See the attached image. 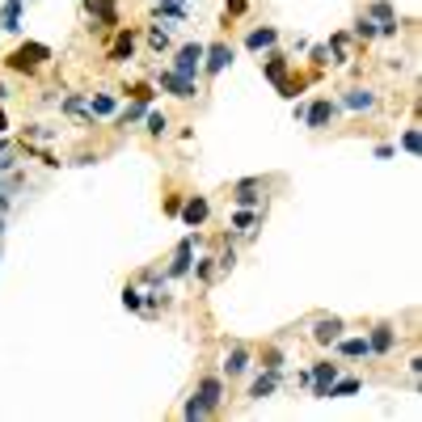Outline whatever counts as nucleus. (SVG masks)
Masks as SVG:
<instances>
[{"label":"nucleus","instance_id":"obj_24","mask_svg":"<svg viewBox=\"0 0 422 422\" xmlns=\"http://www.w3.org/2000/svg\"><path fill=\"white\" fill-rule=\"evenodd\" d=\"M207 414H216V410H211V405H207L199 393H194V397L186 401V410H182V418H207Z\"/></svg>","mask_w":422,"mask_h":422},{"label":"nucleus","instance_id":"obj_21","mask_svg":"<svg viewBox=\"0 0 422 422\" xmlns=\"http://www.w3.org/2000/svg\"><path fill=\"white\" fill-rule=\"evenodd\" d=\"M148 47H152V51H169V47H174L169 30H165V26H152V30H148Z\"/></svg>","mask_w":422,"mask_h":422},{"label":"nucleus","instance_id":"obj_2","mask_svg":"<svg viewBox=\"0 0 422 422\" xmlns=\"http://www.w3.org/2000/svg\"><path fill=\"white\" fill-rule=\"evenodd\" d=\"M199 68H203V42H182V47H178V56H174V72L194 81Z\"/></svg>","mask_w":422,"mask_h":422},{"label":"nucleus","instance_id":"obj_25","mask_svg":"<svg viewBox=\"0 0 422 422\" xmlns=\"http://www.w3.org/2000/svg\"><path fill=\"white\" fill-rule=\"evenodd\" d=\"M359 389H363V380H334L326 397H351V393H359Z\"/></svg>","mask_w":422,"mask_h":422},{"label":"nucleus","instance_id":"obj_23","mask_svg":"<svg viewBox=\"0 0 422 422\" xmlns=\"http://www.w3.org/2000/svg\"><path fill=\"white\" fill-rule=\"evenodd\" d=\"M144 119H148V135H165L169 131V115L165 110H148Z\"/></svg>","mask_w":422,"mask_h":422},{"label":"nucleus","instance_id":"obj_15","mask_svg":"<svg viewBox=\"0 0 422 422\" xmlns=\"http://www.w3.org/2000/svg\"><path fill=\"white\" fill-rule=\"evenodd\" d=\"M245 367H249V351H245V346H233L228 359H224V376L237 380V376H245Z\"/></svg>","mask_w":422,"mask_h":422},{"label":"nucleus","instance_id":"obj_34","mask_svg":"<svg viewBox=\"0 0 422 422\" xmlns=\"http://www.w3.org/2000/svg\"><path fill=\"white\" fill-rule=\"evenodd\" d=\"M5 127H9V123H5V115H0V131H5Z\"/></svg>","mask_w":422,"mask_h":422},{"label":"nucleus","instance_id":"obj_29","mask_svg":"<svg viewBox=\"0 0 422 422\" xmlns=\"http://www.w3.org/2000/svg\"><path fill=\"white\" fill-rule=\"evenodd\" d=\"M262 367H283V355L275 346H267V351H262Z\"/></svg>","mask_w":422,"mask_h":422},{"label":"nucleus","instance_id":"obj_33","mask_svg":"<svg viewBox=\"0 0 422 422\" xmlns=\"http://www.w3.org/2000/svg\"><path fill=\"white\" fill-rule=\"evenodd\" d=\"M0 152H9V140H0Z\"/></svg>","mask_w":422,"mask_h":422},{"label":"nucleus","instance_id":"obj_13","mask_svg":"<svg viewBox=\"0 0 422 422\" xmlns=\"http://www.w3.org/2000/svg\"><path fill=\"white\" fill-rule=\"evenodd\" d=\"M342 106H346V110H376V93L372 89H346Z\"/></svg>","mask_w":422,"mask_h":422},{"label":"nucleus","instance_id":"obj_27","mask_svg":"<svg viewBox=\"0 0 422 422\" xmlns=\"http://www.w3.org/2000/svg\"><path fill=\"white\" fill-rule=\"evenodd\" d=\"M351 34H355V38H363V42H367V38H376V22H372V17H359Z\"/></svg>","mask_w":422,"mask_h":422},{"label":"nucleus","instance_id":"obj_11","mask_svg":"<svg viewBox=\"0 0 422 422\" xmlns=\"http://www.w3.org/2000/svg\"><path fill=\"white\" fill-rule=\"evenodd\" d=\"M367 346H372V355H389V351L397 346V330H393V326H372Z\"/></svg>","mask_w":422,"mask_h":422},{"label":"nucleus","instance_id":"obj_10","mask_svg":"<svg viewBox=\"0 0 422 422\" xmlns=\"http://www.w3.org/2000/svg\"><path fill=\"white\" fill-rule=\"evenodd\" d=\"M279 380H283V372H279V367H267V372H262V376L249 385V401H262V397H271V393L279 389Z\"/></svg>","mask_w":422,"mask_h":422},{"label":"nucleus","instance_id":"obj_20","mask_svg":"<svg viewBox=\"0 0 422 422\" xmlns=\"http://www.w3.org/2000/svg\"><path fill=\"white\" fill-rule=\"evenodd\" d=\"M115 93H97V97H89V115H115Z\"/></svg>","mask_w":422,"mask_h":422},{"label":"nucleus","instance_id":"obj_4","mask_svg":"<svg viewBox=\"0 0 422 422\" xmlns=\"http://www.w3.org/2000/svg\"><path fill=\"white\" fill-rule=\"evenodd\" d=\"M156 85H161L165 93H174V97H182V101H190V97L199 93V85H194L190 76H178L174 68H165V72H156Z\"/></svg>","mask_w":422,"mask_h":422},{"label":"nucleus","instance_id":"obj_12","mask_svg":"<svg viewBox=\"0 0 422 422\" xmlns=\"http://www.w3.org/2000/svg\"><path fill=\"white\" fill-rule=\"evenodd\" d=\"M207 216H211V207H207V199H199V194H194V199H190V203L182 207V220H186L190 228H199V224H207Z\"/></svg>","mask_w":422,"mask_h":422},{"label":"nucleus","instance_id":"obj_6","mask_svg":"<svg viewBox=\"0 0 422 422\" xmlns=\"http://www.w3.org/2000/svg\"><path fill=\"white\" fill-rule=\"evenodd\" d=\"M203 60H207L203 68H207L211 76H220V72L233 64V47H228V42H211V47H203Z\"/></svg>","mask_w":422,"mask_h":422},{"label":"nucleus","instance_id":"obj_14","mask_svg":"<svg viewBox=\"0 0 422 422\" xmlns=\"http://www.w3.org/2000/svg\"><path fill=\"white\" fill-rule=\"evenodd\" d=\"M279 42V30L275 26H262V30H249V38H245V47L249 51H271Z\"/></svg>","mask_w":422,"mask_h":422},{"label":"nucleus","instance_id":"obj_1","mask_svg":"<svg viewBox=\"0 0 422 422\" xmlns=\"http://www.w3.org/2000/svg\"><path fill=\"white\" fill-rule=\"evenodd\" d=\"M47 60H51V47H42V42H26V47H17L13 56H9V68L30 76V72H38Z\"/></svg>","mask_w":422,"mask_h":422},{"label":"nucleus","instance_id":"obj_18","mask_svg":"<svg viewBox=\"0 0 422 422\" xmlns=\"http://www.w3.org/2000/svg\"><path fill=\"white\" fill-rule=\"evenodd\" d=\"M131 51H135V34H131V30H119L115 47H110V60L123 64V60H131Z\"/></svg>","mask_w":422,"mask_h":422},{"label":"nucleus","instance_id":"obj_35","mask_svg":"<svg viewBox=\"0 0 422 422\" xmlns=\"http://www.w3.org/2000/svg\"><path fill=\"white\" fill-rule=\"evenodd\" d=\"M0 233H5V224H0Z\"/></svg>","mask_w":422,"mask_h":422},{"label":"nucleus","instance_id":"obj_8","mask_svg":"<svg viewBox=\"0 0 422 422\" xmlns=\"http://www.w3.org/2000/svg\"><path fill=\"white\" fill-rule=\"evenodd\" d=\"M334 115H338V106L321 97V101H312V106H308V115H304V123H308L312 131H321V127H330V123H334Z\"/></svg>","mask_w":422,"mask_h":422},{"label":"nucleus","instance_id":"obj_9","mask_svg":"<svg viewBox=\"0 0 422 422\" xmlns=\"http://www.w3.org/2000/svg\"><path fill=\"white\" fill-rule=\"evenodd\" d=\"M367 13H372V22H376V34H397V13H393V5H389V0H376V5L372 9H367Z\"/></svg>","mask_w":422,"mask_h":422},{"label":"nucleus","instance_id":"obj_31","mask_svg":"<svg viewBox=\"0 0 422 422\" xmlns=\"http://www.w3.org/2000/svg\"><path fill=\"white\" fill-rule=\"evenodd\" d=\"M224 13H233V17H237V13H245V0H228V9H224Z\"/></svg>","mask_w":422,"mask_h":422},{"label":"nucleus","instance_id":"obj_3","mask_svg":"<svg viewBox=\"0 0 422 422\" xmlns=\"http://www.w3.org/2000/svg\"><path fill=\"white\" fill-rule=\"evenodd\" d=\"M334 380H338V363L321 359V363H312V367H308V389H312V397H326Z\"/></svg>","mask_w":422,"mask_h":422},{"label":"nucleus","instance_id":"obj_28","mask_svg":"<svg viewBox=\"0 0 422 422\" xmlns=\"http://www.w3.org/2000/svg\"><path fill=\"white\" fill-rule=\"evenodd\" d=\"M123 304H127L131 312H140V308H144V292H140V287H123Z\"/></svg>","mask_w":422,"mask_h":422},{"label":"nucleus","instance_id":"obj_16","mask_svg":"<svg viewBox=\"0 0 422 422\" xmlns=\"http://www.w3.org/2000/svg\"><path fill=\"white\" fill-rule=\"evenodd\" d=\"M334 346H338V355H342V359H367V355H372L367 338H338Z\"/></svg>","mask_w":422,"mask_h":422},{"label":"nucleus","instance_id":"obj_7","mask_svg":"<svg viewBox=\"0 0 422 422\" xmlns=\"http://www.w3.org/2000/svg\"><path fill=\"white\" fill-rule=\"evenodd\" d=\"M194 245H199V237H194V233H190V237H182V245H178L174 262H169V271H165V279H182V275L190 271V253H194Z\"/></svg>","mask_w":422,"mask_h":422},{"label":"nucleus","instance_id":"obj_17","mask_svg":"<svg viewBox=\"0 0 422 422\" xmlns=\"http://www.w3.org/2000/svg\"><path fill=\"white\" fill-rule=\"evenodd\" d=\"M199 397H203L211 410H216V405L224 401V380H220V376H207V380L199 385Z\"/></svg>","mask_w":422,"mask_h":422},{"label":"nucleus","instance_id":"obj_32","mask_svg":"<svg viewBox=\"0 0 422 422\" xmlns=\"http://www.w3.org/2000/svg\"><path fill=\"white\" fill-rule=\"evenodd\" d=\"M5 97H9V89H5V85H0V101H5Z\"/></svg>","mask_w":422,"mask_h":422},{"label":"nucleus","instance_id":"obj_5","mask_svg":"<svg viewBox=\"0 0 422 422\" xmlns=\"http://www.w3.org/2000/svg\"><path fill=\"white\" fill-rule=\"evenodd\" d=\"M342 316H316V321H312V342L316 346H334L338 338H342Z\"/></svg>","mask_w":422,"mask_h":422},{"label":"nucleus","instance_id":"obj_30","mask_svg":"<svg viewBox=\"0 0 422 422\" xmlns=\"http://www.w3.org/2000/svg\"><path fill=\"white\" fill-rule=\"evenodd\" d=\"M401 148H405V152H410V156H414V152H418V131H414V127H410V131H405V135H401Z\"/></svg>","mask_w":422,"mask_h":422},{"label":"nucleus","instance_id":"obj_26","mask_svg":"<svg viewBox=\"0 0 422 422\" xmlns=\"http://www.w3.org/2000/svg\"><path fill=\"white\" fill-rule=\"evenodd\" d=\"M267 76L279 85V81L287 76V60H283V56H271V60H267Z\"/></svg>","mask_w":422,"mask_h":422},{"label":"nucleus","instance_id":"obj_22","mask_svg":"<svg viewBox=\"0 0 422 422\" xmlns=\"http://www.w3.org/2000/svg\"><path fill=\"white\" fill-rule=\"evenodd\" d=\"M64 115H72V119H93V115H89V101H85L81 93H72V97L64 101Z\"/></svg>","mask_w":422,"mask_h":422},{"label":"nucleus","instance_id":"obj_19","mask_svg":"<svg viewBox=\"0 0 422 422\" xmlns=\"http://www.w3.org/2000/svg\"><path fill=\"white\" fill-rule=\"evenodd\" d=\"M0 30L17 34L22 30V0H5V13H0Z\"/></svg>","mask_w":422,"mask_h":422}]
</instances>
